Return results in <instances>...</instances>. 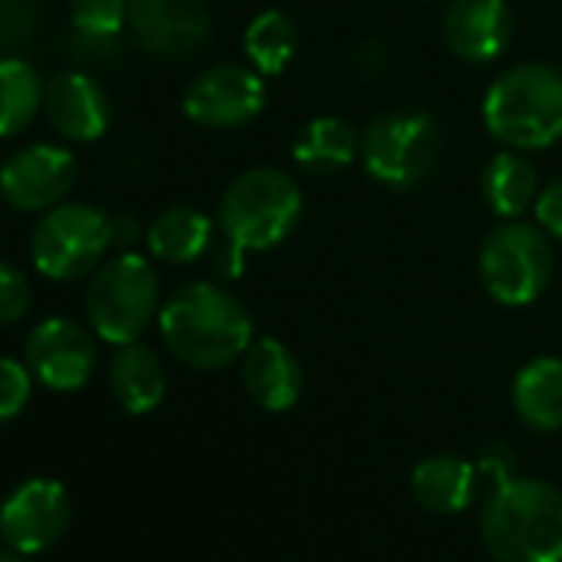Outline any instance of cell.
<instances>
[{"label":"cell","mask_w":562,"mask_h":562,"mask_svg":"<svg viewBox=\"0 0 562 562\" xmlns=\"http://www.w3.org/2000/svg\"><path fill=\"white\" fill-rule=\"evenodd\" d=\"M67 54L80 67H110L120 54V37H100V34H80L74 31L67 41Z\"/></svg>","instance_id":"29"},{"label":"cell","mask_w":562,"mask_h":562,"mask_svg":"<svg viewBox=\"0 0 562 562\" xmlns=\"http://www.w3.org/2000/svg\"><path fill=\"white\" fill-rule=\"evenodd\" d=\"M44 106L41 74L21 57H0V139L24 133Z\"/></svg>","instance_id":"23"},{"label":"cell","mask_w":562,"mask_h":562,"mask_svg":"<svg viewBox=\"0 0 562 562\" xmlns=\"http://www.w3.org/2000/svg\"><path fill=\"white\" fill-rule=\"evenodd\" d=\"M509 37L513 18L503 0H453L443 18V41L467 64L496 60Z\"/></svg>","instance_id":"16"},{"label":"cell","mask_w":562,"mask_h":562,"mask_svg":"<svg viewBox=\"0 0 562 562\" xmlns=\"http://www.w3.org/2000/svg\"><path fill=\"white\" fill-rule=\"evenodd\" d=\"M74 519V503L64 483L37 476L21 483L0 503V539L21 555H37L57 546Z\"/></svg>","instance_id":"9"},{"label":"cell","mask_w":562,"mask_h":562,"mask_svg":"<svg viewBox=\"0 0 562 562\" xmlns=\"http://www.w3.org/2000/svg\"><path fill=\"white\" fill-rule=\"evenodd\" d=\"M241 387L261 411L281 414L299 404L305 374L289 345L278 338H258L241 355Z\"/></svg>","instance_id":"15"},{"label":"cell","mask_w":562,"mask_h":562,"mask_svg":"<svg viewBox=\"0 0 562 562\" xmlns=\"http://www.w3.org/2000/svg\"><path fill=\"white\" fill-rule=\"evenodd\" d=\"M0 562H24V555L14 549H0Z\"/></svg>","instance_id":"35"},{"label":"cell","mask_w":562,"mask_h":562,"mask_svg":"<svg viewBox=\"0 0 562 562\" xmlns=\"http://www.w3.org/2000/svg\"><path fill=\"white\" fill-rule=\"evenodd\" d=\"M292 156L302 169L315 176H331L348 169L361 156V136L355 133L351 123L338 116H318L299 133Z\"/></svg>","instance_id":"22"},{"label":"cell","mask_w":562,"mask_h":562,"mask_svg":"<svg viewBox=\"0 0 562 562\" xmlns=\"http://www.w3.org/2000/svg\"><path fill=\"white\" fill-rule=\"evenodd\" d=\"M44 116L70 143H97L110 130V100L87 70H64L44 87Z\"/></svg>","instance_id":"14"},{"label":"cell","mask_w":562,"mask_h":562,"mask_svg":"<svg viewBox=\"0 0 562 562\" xmlns=\"http://www.w3.org/2000/svg\"><path fill=\"white\" fill-rule=\"evenodd\" d=\"M480 536L496 562H562V490L513 476L480 513Z\"/></svg>","instance_id":"2"},{"label":"cell","mask_w":562,"mask_h":562,"mask_svg":"<svg viewBox=\"0 0 562 562\" xmlns=\"http://www.w3.org/2000/svg\"><path fill=\"white\" fill-rule=\"evenodd\" d=\"M245 57H248V67H255L261 77H278L285 70L295 57V47H299V34H295V24L289 14L281 11H261L248 31H245Z\"/></svg>","instance_id":"24"},{"label":"cell","mask_w":562,"mask_h":562,"mask_svg":"<svg viewBox=\"0 0 562 562\" xmlns=\"http://www.w3.org/2000/svg\"><path fill=\"white\" fill-rule=\"evenodd\" d=\"M31 299L34 292H31L27 274L18 265L0 258V328L18 325L31 312Z\"/></svg>","instance_id":"28"},{"label":"cell","mask_w":562,"mask_h":562,"mask_svg":"<svg viewBox=\"0 0 562 562\" xmlns=\"http://www.w3.org/2000/svg\"><path fill=\"white\" fill-rule=\"evenodd\" d=\"M146 245L166 265H192L212 248V218L199 209L172 205L149 222Z\"/></svg>","instance_id":"20"},{"label":"cell","mask_w":562,"mask_h":562,"mask_svg":"<svg viewBox=\"0 0 562 562\" xmlns=\"http://www.w3.org/2000/svg\"><path fill=\"white\" fill-rule=\"evenodd\" d=\"M245 248L241 245H235L232 238H225L222 235V241L215 245L212 241V248H209V265H212V274L215 278H238L241 271H245Z\"/></svg>","instance_id":"31"},{"label":"cell","mask_w":562,"mask_h":562,"mask_svg":"<svg viewBox=\"0 0 562 562\" xmlns=\"http://www.w3.org/2000/svg\"><path fill=\"white\" fill-rule=\"evenodd\" d=\"M113 248V218L87 202H60L34 225L31 258L50 281L93 274Z\"/></svg>","instance_id":"7"},{"label":"cell","mask_w":562,"mask_h":562,"mask_svg":"<svg viewBox=\"0 0 562 562\" xmlns=\"http://www.w3.org/2000/svg\"><path fill=\"white\" fill-rule=\"evenodd\" d=\"M486 130L509 149H546L562 139V74L546 64H516L483 100Z\"/></svg>","instance_id":"3"},{"label":"cell","mask_w":562,"mask_h":562,"mask_svg":"<svg viewBox=\"0 0 562 562\" xmlns=\"http://www.w3.org/2000/svg\"><path fill=\"white\" fill-rule=\"evenodd\" d=\"M143 238V225L133 215H120L113 218V248L116 251H133Z\"/></svg>","instance_id":"34"},{"label":"cell","mask_w":562,"mask_h":562,"mask_svg":"<svg viewBox=\"0 0 562 562\" xmlns=\"http://www.w3.org/2000/svg\"><path fill=\"white\" fill-rule=\"evenodd\" d=\"M87 322L106 345H130L146 335L162 312L159 274L139 251H116L103 261L87 285L83 299Z\"/></svg>","instance_id":"4"},{"label":"cell","mask_w":562,"mask_h":562,"mask_svg":"<svg viewBox=\"0 0 562 562\" xmlns=\"http://www.w3.org/2000/svg\"><path fill=\"white\" fill-rule=\"evenodd\" d=\"M476 463L453 457V453H434L420 460L411 473V493L414 499L437 516L463 513L476 496Z\"/></svg>","instance_id":"17"},{"label":"cell","mask_w":562,"mask_h":562,"mask_svg":"<svg viewBox=\"0 0 562 562\" xmlns=\"http://www.w3.org/2000/svg\"><path fill=\"white\" fill-rule=\"evenodd\" d=\"M265 106V77L255 67L218 64L202 70L182 100L186 116L205 130H235L251 123Z\"/></svg>","instance_id":"10"},{"label":"cell","mask_w":562,"mask_h":562,"mask_svg":"<svg viewBox=\"0 0 562 562\" xmlns=\"http://www.w3.org/2000/svg\"><path fill=\"white\" fill-rule=\"evenodd\" d=\"M476 473H480V480L490 476L496 486L506 483V480H513V453H509L503 443L483 447V453L476 457Z\"/></svg>","instance_id":"32"},{"label":"cell","mask_w":562,"mask_h":562,"mask_svg":"<svg viewBox=\"0 0 562 562\" xmlns=\"http://www.w3.org/2000/svg\"><path fill=\"white\" fill-rule=\"evenodd\" d=\"M480 186H483V199L490 212L499 215L503 222L526 215L529 209H536V199H539V176L519 149L496 153L486 162Z\"/></svg>","instance_id":"21"},{"label":"cell","mask_w":562,"mask_h":562,"mask_svg":"<svg viewBox=\"0 0 562 562\" xmlns=\"http://www.w3.org/2000/svg\"><path fill=\"white\" fill-rule=\"evenodd\" d=\"M443 156V133L427 113H391L368 126L361 136V162L364 169L391 186L414 189L427 176H434Z\"/></svg>","instance_id":"8"},{"label":"cell","mask_w":562,"mask_h":562,"mask_svg":"<svg viewBox=\"0 0 562 562\" xmlns=\"http://www.w3.org/2000/svg\"><path fill=\"white\" fill-rule=\"evenodd\" d=\"M34 394V374L24 361L0 355V424L24 414Z\"/></svg>","instance_id":"27"},{"label":"cell","mask_w":562,"mask_h":562,"mask_svg":"<svg viewBox=\"0 0 562 562\" xmlns=\"http://www.w3.org/2000/svg\"><path fill=\"white\" fill-rule=\"evenodd\" d=\"M384 67H387V50H384L378 41H361V44L351 50V70H355L361 80L381 77Z\"/></svg>","instance_id":"33"},{"label":"cell","mask_w":562,"mask_h":562,"mask_svg":"<svg viewBox=\"0 0 562 562\" xmlns=\"http://www.w3.org/2000/svg\"><path fill=\"white\" fill-rule=\"evenodd\" d=\"M483 289L496 305L522 308L532 305L552 281V245L549 235L522 218H506L490 232L480 251Z\"/></svg>","instance_id":"6"},{"label":"cell","mask_w":562,"mask_h":562,"mask_svg":"<svg viewBox=\"0 0 562 562\" xmlns=\"http://www.w3.org/2000/svg\"><path fill=\"white\" fill-rule=\"evenodd\" d=\"M41 0H0V54L21 50L41 31Z\"/></svg>","instance_id":"26"},{"label":"cell","mask_w":562,"mask_h":562,"mask_svg":"<svg viewBox=\"0 0 562 562\" xmlns=\"http://www.w3.org/2000/svg\"><path fill=\"white\" fill-rule=\"evenodd\" d=\"M77 182V159L54 143H34L18 149L0 166V195L18 212H50Z\"/></svg>","instance_id":"13"},{"label":"cell","mask_w":562,"mask_h":562,"mask_svg":"<svg viewBox=\"0 0 562 562\" xmlns=\"http://www.w3.org/2000/svg\"><path fill=\"white\" fill-rule=\"evenodd\" d=\"M24 364L47 391L70 394L90 384L97 371V341L70 318H47L27 335Z\"/></svg>","instance_id":"12"},{"label":"cell","mask_w":562,"mask_h":562,"mask_svg":"<svg viewBox=\"0 0 562 562\" xmlns=\"http://www.w3.org/2000/svg\"><path fill=\"white\" fill-rule=\"evenodd\" d=\"M159 335L169 355L195 371L228 368L255 341L245 305L215 281L179 289L159 312Z\"/></svg>","instance_id":"1"},{"label":"cell","mask_w":562,"mask_h":562,"mask_svg":"<svg viewBox=\"0 0 562 562\" xmlns=\"http://www.w3.org/2000/svg\"><path fill=\"white\" fill-rule=\"evenodd\" d=\"M302 218V189L281 169H248L218 199V228L245 251L285 241Z\"/></svg>","instance_id":"5"},{"label":"cell","mask_w":562,"mask_h":562,"mask_svg":"<svg viewBox=\"0 0 562 562\" xmlns=\"http://www.w3.org/2000/svg\"><path fill=\"white\" fill-rule=\"evenodd\" d=\"M70 24L80 34L120 37L123 24H130V0H74Z\"/></svg>","instance_id":"25"},{"label":"cell","mask_w":562,"mask_h":562,"mask_svg":"<svg viewBox=\"0 0 562 562\" xmlns=\"http://www.w3.org/2000/svg\"><path fill=\"white\" fill-rule=\"evenodd\" d=\"M110 387L126 414H153L166 397V371L159 355L139 341L120 345L110 361Z\"/></svg>","instance_id":"18"},{"label":"cell","mask_w":562,"mask_h":562,"mask_svg":"<svg viewBox=\"0 0 562 562\" xmlns=\"http://www.w3.org/2000/svg\"><path fill=\"white\" fill-rule=\"evenodd\" d=\"M536 225L549 235L562 241V179L549 182L539 199H536Z\"/></svg>","instance_id":"30"},{"label":"cell","mask_w":562,"mask_h":562,"mask_svg":"<svg viewBox=\"0 0 562 562\" xmlns=\"http://www.w3.org/2000/svg\"><path fill=\"white\" fill-rule=\"evenodd\" d=\"M513 407L529 430H562V358L529 361L513 381Z\"/></svg>","instance_id":"19"},{"label":"cell","mask_w":562,"mask_h":562,"mask_svg":"<svg viewBox=\"0 0 562 562\" xmlns=\"http://www.w3.org/2000/svg\"><path fill=\"white\" fill-rule=\"evenodd\" d=\"M130 31L149 57L182 64L205 47L212 18L205 0H130Z\"/></svg>","instance_id":"11"}]
</instances>
